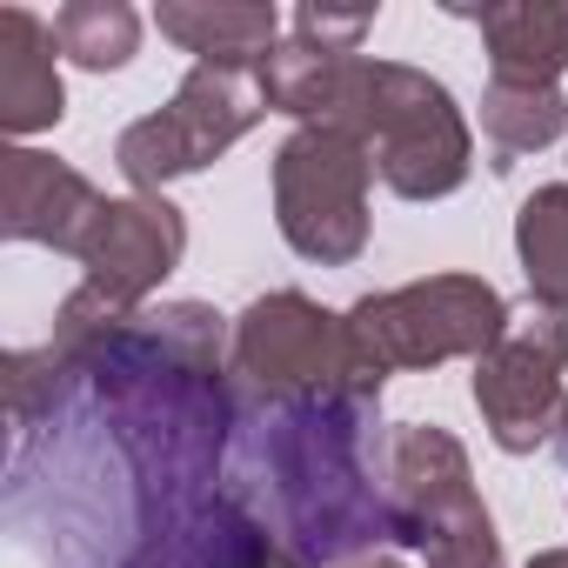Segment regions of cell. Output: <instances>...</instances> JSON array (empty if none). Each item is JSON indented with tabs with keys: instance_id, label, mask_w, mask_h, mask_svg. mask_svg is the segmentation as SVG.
I'll list each match as a JSON object with an SVG mask.
<instances>
[{
	"instance_id": "3",
	"label": "cell",
	"mask_w": 568,
	"mask_h": 568,
	"mask_svg": "<svg viewBox=\"0 0 568 568\" xmlns=\"http://www.w3.org/2000/svg\"><path fill=\"white\" fill-rule=\"evenodd\" d=\"M328 128H348L375 154V174L388 181V194L402 201H442L475 168V134L455 94L435 74L402 68V61L355 54Z\"/></svg>"
},
{
	"instance_id": "4",
	"label": "cell",
	"mask_w": 568,
	"mask_h": 568,
	"mask_svg": "<svg viewBox=\"0 0 568 568\" xmlns=\"http://www.w3.org/2000/svg\"><path fill=\"white\" fill-rule=\"evenodd\" d=\"M342 328H348L355 395L382 402L388 375H402V368H442L455 355L481 362L508 328V302L481 274H428V281H408V288H388V295H362L342 315Z\"/></svg>"
},
{
	"instance_id": "14",
	"label": "cell",
	"mask_w": 568,
	"mask_h": 568,
	"mask_svg": "<svg viewBox=\"0 0 568 568\" xmlns=\"http://www.w3.org/2000/svg\"><path fill=\"white\" fill-rule=\"evenodd\" d=\"M154 28L207 68H254L281 41V14L267 0H161Z\"/></svg>"
},
{
	"instance_id": "2",
	"label": "cell",
	"mask_w": 568,
	"mask_h": 568,
	"mask_svg": "<svg viewBox=\"0 0 568 568\" xmlns=\"http://www.w3.org/2000/svg\"><path fill=\"white\" fill-rule=\"evenodd\" d=\"M375 402L362 395H315L288 402L267 428V468L274 495L288 508V535L302 561H362L375 541H388V495L375 488L362 442H368Z\"/></svg>"
},
{
	"instance_id": "11",
	"label": "cell",
	"mask_w": 568,
	"mask_h": 568,
	"mask_svg": "<svg viewBox=\"0 0 568 568\" xmlns=\"http://www.w3.org/2000/svg\"><path fill=\"white\" fill-rule=\"evenodd\" d=\"M475 408L488 422V442L501 455H535L541 442L561 435V415H568V388H561V368L515 348L508 335L475 362Z\"/></svg>"
},
{
	"instance_id": "15",
	"label": "cell",
	"mask_w": 568,
	"mask_h": 568,
	"mask_svg": "<svg viewBox=\"0 0 568 568\" xmlns=\"http://www.w3.org/2000/svg\"><path fill=\"white\" fill-rule=\"evenodd\" d=\"M481 48L495 81L515 88H555L568 68V0H508L481 8Z\"/></svg>"
},
{
	"instance_id": "7",
	"label": "cell",
	"mask_w": 568,
	"mask_h": 568,
	"mask_svg": "<svg viewBox=\"0 0 568 568\" xmlns=\"http://www.w3.org/2000/svg\"><path fill=\"white\" fill-rule=\"evenodd\" d=\"M261 114H274V108H267L254 68H207V61H194L161 114H141L134 128H121L114 168L128 174L134 194H161L168 181L214 168Z\"/></svg>"
},
{
	"instance_id": "12",
	"label": "cell",
	"mask_w": 568,
	"mask_h": 568,
	"mask_svg": "<svg viewBox=\"0 0 568 568\" xmlns=\"http://www.w3.org/2000/svg\"><path fill=\"white\" fill-rule=\"evenodd\" d=\"M295 548H281L247 508L234 501H194L181 515L161 521V535H148V548L134 555V568H281Z\"/></svg>"
},
{
	"instance_id": "20",
	"label": "cell",
	"mask_w": 568,
	"mask_h": 568,
	"mask_svg": "<svg viewBox=\"0 0 568 568\" xmlns=\"http://www.w3.org/2000/svg\"><path fill=\"white\" fill-rule=\"evenodd\" d=\"M501 335H508L515 348H528V355L568 368V302H541V295L508 302V328H501Z\"/></svg>"
},
{
	"instance_id": "17",
	"label": "cell",
	"mask_w": 568,
	"mask_h": 568,
	"mask_svg": "<svg viewBox=\"0 0 568 568\" xmlns=\"http://www.w3.org/2000/svg\"><path fill=\"white\" fill-rule=\"evenodd\" d=\"M54 41L74 68L88 74H114L141 54V14L128 0H68L54 14Z\"/></svg>"
},
{
	"instance_id": "22",
	"label": "cell",
	"mask_w": 568,
	"mask_h": 568,
	"mask_svg": "<svg viewBox=\"0 0 568 568\" xmlns=\"http://www.w3.org/2000/svg\"><path fill=\"white\" fill-rule=\"evenodd\" d=\"M528 568H568V548H541V555H528Z\"/></svg>"
},
{
	"instance_id": "23",
	"label": "cell",
	"mask_w": 568,
	"mask_h": 568,
	"mask_svg": "<svg viewBox=\"0 0 568 568\" xmlns=\"http://www.w3.org/2000/svg\"><path fill=\"white\" fill-rule=\"evenodd\" d=\"M348 568H402V561H395V555H382V548H375V555H362V561H348Z\"/></svg>"
},
{
	"instance_id": "10",
	"label": "cell",
	"mask_w": 568,
	"mask_h": 568,
	"mask_svg": "<svg viewBox=\"0 0 568 568\" xmlns=\"http://www.w3.org/2000/svg\"><path fill=\"white\" fill-rule=\"evenodd\" d=\"M0 161H8L0 168V227H8V241H34V247H54V254L81 261L108 194L81 168L54 161L41 148H8Z\"/></svg>"
},
{
	"instance_id": "5",
	"label": "cell",
	"mask_w": 568,
	"mask_h": 568,
	"mask_svg": "<svg viewBox=\"0 0 568 568\" xmlns=\"http://www.w3.org/2000/svg\"><path fill=\"white\" fill-rule=\"evenodd\" d=\"M382 495H388V541L422 548L428 568H508L488 501L475 495L468 448L448 428H395L382 448Z\"/></svg>"
},
{
	"instance_id": "16",
	"label": "cell",
	"mask_w": 568,
	"mask_h": 568,
	"mask_svg": "<svg viewBox=\"0 0 568 568\" xmlns=\"http://www.w3.org/2000/svg\"><path fill=\"white\" fill-rule=\"evenodd\" d=\"M348 61H355V54H328V48L288 34V41H274V48L254 61V81H261V94H267L274 114H295L302 128H315V121L335 114L342 81H348Z\"/></svg>"
},
{
	"instance_id": "9",
	"label": "cell",
	"mask_w": 568,
	"mask_h": 568,
	"mask_svg": "<svg viewBox=\"0 0 568 568\" xmlns=\"http://www.w3.org/2000/svg\"><path fill=\"white\" fill-rule=\"evenodd\" d=\"M181 254H187L181 207L168 194H128V201L101 207V221L81 247V281L141 315V302L181 267Z\"/></svg>"
},
{
	"instance_id": "1",
	"label": "cell",
	"mask_w": 568,
	"mask_h": 568,
	"mask_svg": "<svg viewBox=\"0 0 568 568\" xmlns=\"http://www.w3.org/2000/svg\"><path fill=\"white\" fill-rule=\"evenodd\" d=\"M88 375L114 422V442L134 455L148 488L181 495L221 462L234 402L221 382V315L207 302H168L154 315H134Z\"/></svg>"
},
{
	"instance_id": "21",
	"label": "cell",
	"mask_w": 568,
	"mask_h": 568,
	"mask_svg": "<svg viewBox=\"0 0 568 568\" xmlns=\"http://www.w3.org/2000/svg\"><path fill=\"white\" fill-rule=\"evenodd\" d=\"M368 28H375V8L335 14V8H315V0H308V8H295V34L315 41V48H328V54H355Z\"/></svg>"
},
{
	"instance_id": "8",
	"label": "cell",
	"mask_w": 568,
	"mask_h": 568,
	"mask_svg": "<svg viewBox=\"0 0 568 568\" xmlns=\"http://www.w3.org/2000/svg\"><path fill=\"white\" fill-rule=\"evenodd\" d=\"M227 362L261 402H281V408L315 402V395H355V382H348V328H342V315H328L302 288H274V295L247 302L234 315Z\"/></svg>"
},
{
	"instance_id": "24",
	"label": "cell",
	"mask_w": 568,
	"mask_h": 568,
	"mask_svg": "<svg viewBox=\"0 0 568 568\" xmlns=\"http://www.w3.org/2000/svg\"><path fill=\"white\" fill-rule=\"evenodd\" d=\"M555 442H561V455H568V415H561V435H555Z\"/></svg>"
},
{
	"instance_id": "13",
	"label": "cell",
	"mask_w": 568,
	"mask_h": 568,
	"mask_svg": "<svg viewBox=\"0 0 568 568\" xmlns=\"http://www.w3.org/2000/svg\"><path fill=\"white\" fill-rule=\"evenodd\" d=\"M61 41L54 21H41L34 8H0V128L8 134H48L68 114V88H61Z\"/></svg>"
},
{
	"instance_id": "25",
	"label": "cell",
	"mask_w": 568,
	"mask_h": 568,
	"mask_svg": "<svg viewBox=\"0 0 568 568\" xmlns=\"http://www.w3.org/2000/svg\"><path fill=\"white\" fill-rule=\"evenodd\" d=\"M281 568H308V561H302V555H288V561H281Z\"/></svg>"
},
{
	"instance_id": "19",
	"label": "cell",
	"mask_w": 568,
	"mask_h": 568,
	"mask_svg": "<svg viewBox=\"0 0 568 568\" xmlns=\"http://www.w3.org/2000/svg\"><path fill=\"white\" fill-rule=\"evenodd\" d=\"M481 134L495 141V154H541L548 141L568 134V101H561V88L488 81V94H481Z\"/></svg>"
},
{
	"instance_id": "18",
	"label": "cell",
	"mask_w": 568,
	"mask_h": 568,
	"mask_svg": "<svg viewBox=\"0 0 568 568\" xmlns=\"http://www.w3.org/2000/svg\"><path fill=\"white\" fill-rule=\"evenodd\" d=\"M515 254L528 274V295L568 302V181L535 187L515 214Z\"/></svg>"
},
{
	"instance_id": "6",
	"label": "cell",
	"mask_w": 568,
	"mask_h": 568,
	"mask_svg": "<svg viewBox=\"0 0 568 568\" xmlns=\"http://www.w3.org/2000/svg\"><path fill=\"white\" fill-rule=\"evenodd\" d=\"M368 181L375 154L348 128H295L274 148V227L302 261L348 267L368 247Z\"/></svg>"
}]
</instances>
